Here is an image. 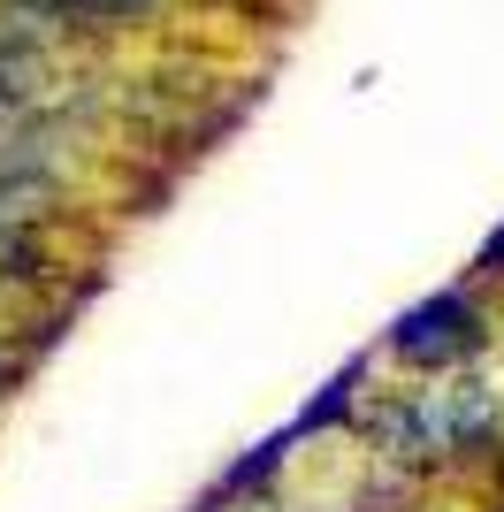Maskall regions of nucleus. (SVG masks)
<instances>
[{"instance_id":"1","label":"nucleus","mask_w":504,"mask_h":512,"mask_svg":"<svg viewBox=\"0 0 504 512\" xmlns=\"http://www.w3.org/2000/svg\"><path fill=\"white\" fill-rule=\"evenodd\" d=\"M382 352L398 367H420V375H451V367L482 360L489 352V314H482V299H474V283H443V291H428L420 306H405V314L390 321Z\"/></svg>"},{"instance_id":"2","label":"nucleus","mask_w":504,"mask_h":512,"mask_svg":"<svg viewBox=\"0 0 504 512\" xmlns=\"http://www.w3.org/2000/svg\"><path fill=\"white\" fill-rule=\"evenodd\" d=\"M367 383H375V352H344L336 360L329 383H314V398L291 413L298 444H314V436H336V428H352L359 406H367Z\"/></svg>"},{"instance_id":"3","label":"nucleus","mask_w":504,"mask_h":512,"mask_svg":"<svg viewBox=\"0 0 504 512\" xmlns=\"http://www.w3.org/2000/svg\"><path fill=\"white\" fill-rule=\"evenodd\" d=\"M291 451H298V428H268V436H252L245 451H237L230 467L214 474V490L230 497V505H252V497H268L275 482H283V467H291Z\"/></svg>"},{"instance_id":"4","label":"nucleus","mask_w":504,"mask_h":512,"mask_svg":"<svg viewBox=\"0 0 504 512\" xmlns=\"http://www.w3.org/2000/svg\"><path fill=\"white\" fill-rule=\"evenodd\" d=\"M23 375H31V360H23V344H16V329H8V337H0V406H8V398H16V383Z\"/></svg>"},{"instance_id":"5","label":"nucleus","mask_w":504,"mask_h":512,"mask_svg":"<svg viewBox=\"0 0 504 512\" xmlns=\"http://www.w3.org/2000/svg\"><path fill=\"white\" fill-rule=\"evenodd\" d=\"M474 283H504V222L482 237V253H474V268H466Z\"/></svg>"},{"instance_id":"6","label":"nucleus","mask_w":504,"mask_h":512,"mask_svg":"<svg viewBox=\"0 0 504 512\" xmlns=\"http://www.w3.org/2000/svg\"><path fill=\"white\" fill-rule=\"evenodd\" d=\"M489 490L504 497V451H497V459H489Z\"/></svg>"},{"instance_id":"7","label":"nucleus","mask_w":504,"mask_h":512,"mask_svg":"<svg viewBox=\"0 0 504 512\" xmlns=\"http://www.w3.org/2000/svg\"><path fill=\"white\" fill-rule=\"evenodd\" d=\"M237 512H245V505H237ZM252 512H275V505H268V497H252Z\"/></svg>"}]
</instances>
